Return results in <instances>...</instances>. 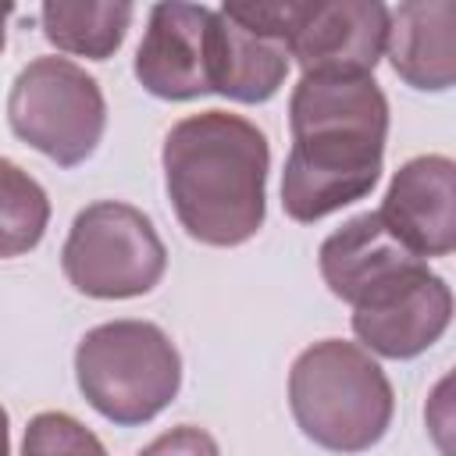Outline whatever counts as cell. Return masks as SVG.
Returning <instances> with one entry per match:
<instances>
[{"instance_id": "6da1fadb", "label": "cell", "mask_w": 456, "mask_h": 456, "mask_svg": "<svg viewBox=\"0 0 456 456\" xmlns=\"http://www.w3.org/2000/svg\"><path fill=\"white\" fill-rule=\"evenodd\" d=\"M289 132L281 207L292 221L314 224L378 185L388 100L374 75L310 71L292 86Z\"/></svg>"}, {"instance_id": "7a4b0ae2", "label": "cell", "mask_w": 456, "mask_h": 456, "mask_svg": "<svg viewBox=\"0 0 456 456\" xmlns=\"http://www.w3.org/2000/svg\"><path fill=\"white\" fill-rule=\"evenodd\" d=\"M178 224L203 246H242L267 217V135L242 114L203 110L171 125L160 150Z\"/></svg>"}, {"instance_id": "3957f363", "label": "cell", "mask_w": 456, "mask_h": 456, "mask_svg": "<svg viewBox=\"0 0 456 456\" xmlns=\"http://www.w3.org/2000/svg\"><path fill=\"white\" fill-rule=\"evenodd\" d=\"M289 410L314 445L328 452H363L385 438L395 395L381 363L363 346L321 338L292 360Z\"/></svg>"}, {"instance_id": "277c9868", "label": "cell", "mask_w": 456, "mask_h": 456, "mask_svg": "<svg viewBox=\"0 0 456 456\" xmlns=\"http://www.w3.org/2000/svg\"><path fill=\"white\" fill-rule=\"evenodd\" d=\"M75 381L86 403L118 428L150 424L182 388V356L153 321H107L75 346Z\"/></svg>"}, {"instance_id": "5b68a950", "label": "cell", "mask_w": 456, "mask_h": 456, "mask_svg": "<svg viewBox=\"0 0 456 456\" xmlns=\"http://www.w3.org/2000/svg\"><path fill=\"white\" fill-rule=\"evenodd\" d=\"M239 25L256 28L285 43L289 57L310 71L374 75L385 57L388 7L378 0H335V4H224Z\"/></svg>"}, {"instance_id": "8992f818", "label": "cell", "mask_w": 456, "mask_h": 456, "mask_svg": "<svg viewBox=\"0 0 456 456\" xmlns=\"http://www.w3.org/2000/svg\"><path fill=\"white\" fill-rule=\"evenodd\" d=\"M7 125L57 167H75L89 160L103 139L107 100L100 82L75 61L36 57L11 82Z\"/></svg>"}, {"instance_id": "52a82bcc", "label": "cell", "mask_w": 456, "mask_h": 456, "mask_svg": "<svg viewBox=\"0 0 456 456\" xmlns=\"http://www.w3.org/2000/svg\"><path fill=\"white\" fill-rule=\"evenodd\" d=\"M61 271L89 299H135L164 278L167 249L139 207L96 200L75 214L61 249Z\"/></svg>"}, {"instance_id": "ba28073f", "label": "cell", "mask_w": 456, "mask_h": 456, "mask_svg": "<svg viewBox=\"0 0 456 456\" xmlns=\"http://www.w3.org/2000/svg\"><path fill=\"white\" fill-rule=\"evenodd\" d=\"M317 267L328 292L353 310L374 306L431 271L428 260L413 256L374 210L356 214L335 228L317 249Z\"/></svg>"}, {"instance_id": "9c48e42d", "label": "cell", "mask_w": 456, "mask_h": 456, "mask_svg": "<svg viewBox=\"0 0 456 456\" xmlns=\"http://www.w3.org/2000/svg\"><path fill=\"white\" fill-rule=\"evenodd\" d=\"M214 7L203 4H153L142 43L135 50V78L157 100H200L210 89Z\"/></svg>"}, {"instance_id": "30bf717a", "label": "cell", "mask_w": 456, "mask_h": 456, "mask_svg": "<svg viewBox=\"0 0 456 456\" xmlns=\"http://www.w3.org/2000/svg\"><path fill=\"white\" fill-rule=\"evenodd\" d=\"M381 224L420 260L449 256L456 246V164L445 153L410 157L388 182Z\"/></svg>"}, {"instance_id": "8fae6325", "label": "cell", "mask_w": 456, "mask_h": 456, "mask_svg": "<svg viewBox=\"0 0 456 456\" xmlns=\"http://www.w3.org/2000/svg\"><path fill=\"white\" fill-rule=\"evenodd\" d=\"M452 321V289L442 274L428 271L388 299L353 310V335L367 353L388 360H413L428 353Z\"/></svg>"}, {"instance_id": "7c38bea8", "label": "cell", "mask_w": 456, "mask_h": 456, "mask_svg": "<svg viewBox=\"0 0 456 456\" xmlns=\"http://www.w3.org/2000/svg\"><path fill=\"white\" fill-rule=\"evenodd\" d=\"M385 57L420 93H445L456 82V4L413 0L388 7Z\"/></svg>"}, {"instance_id": "4fadbf2b", "label": "cell", "mask_w": 456, "mask_h": 456, "mask_svg": "<svg viewBox=\"0 0 456 456\" xmlns=\"http://www.w3.org/2000/svg\"><path fill=\"white\" fill-rule=\"evenodd\" d=\"M289 75V50L274 36L239 25L217 7L214 50H210V89L235 103H267Z\"/></svg>"}, {"instance_id": "5bb4252c", "label": "cell", "mask_w": 456, "mask_h": 456, "mask_svg": "<svg viewBox=\"0 0 456 456\" xmlns=\"http://www.w3.org/2000/svg\"><path fill=\"white\" fill-rule=\"evenodd\" d=\"M135 18L132 4H114V0H86V4H68V0H46L39 7V25L43 36L75 57L86 61H107L118 53L125 43V32Z\"/></svg>"}, {"instance_id": "9a60e30c", "label": "cell", "mask_w": 456, "mask_h": 456, "mask_svg": "<svg viewBox=\"0 0 456 456\" xmlns=\"http://www.w3.org/2000/svg\"><path fill=\"white\" fill-rule=\"evenodd\" d=\"M50 224L46 189L14 160L0 157V260L36 249Z\"/></svg>"}, {"instance_id": "2e32d148", "label": "cell", "mask_w": 456, "mask_h": 456, "mask_svg": "<svg viewBox=\"0 0 456 456\" xmlns=\"http://www.w3.org/2000/svg\"><path fill=\"white\" fill-rule=\"evenodd\" d=\"M21 456H107V449L78 417L64 410H43L25 428Z\"/></svg>"}, {"instance_id": "e0dca14e", "label": "cell", "mask_w": 456, "mask_h": 456, "mask_svg": "<svg viewBox=\"0 0 456 456\" xmlns=\"http://www.w3.org/2000/svg\"><path fill=\"white\" fill-rule=\"evenodd\" d=\"M135 456H221V449L210 431H203L196 424H178V428H167L164 435H157Z\"/></svg>"}, {"instance_id": "ac0fdd59", "label": "cell", "mask_w": 456, "mask_h": 456, "mask_svg": "<svg viewBox=\"0 0 456 456\" xmlns=\"http://www.w3.org/2000/svg\"><path fill=\"white\" fill-rule=\"evenodd\" d=\"M0 456H11V428H7V410L0 406Z\"/></svg>"}, {"instance_id": "d6986e66", "label": "cell", "mask_w": 456, "mask_h": 456, "mask_svg": "<svg viewBox=\"0 0 456 456\" xmlns=\"http://www.w3.org/2000/svg\"><path fill=\"white\" fill-rule=\"evenodd\" d=\"M7 18H11V7H0V53H4V43H7Z\"/></svg>"}]
</instances>
